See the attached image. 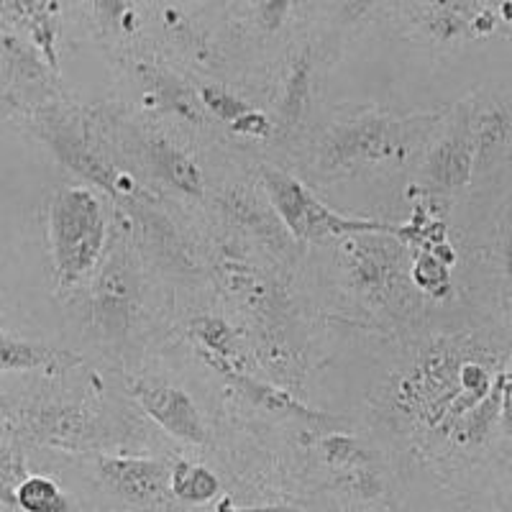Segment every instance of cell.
<instances>
[{
  "label": "cell",
  "mask_w": 512,
  "mask_h": 512,
  "mask_svg": "<svg viewBox=\"0 0 512 512\" xmlns=\"http://www.w3.org/2000/svg\"><path fill=\"white\" fill-rule=\"evenodd\" d=\"M49 244L62 287L80 285L105 249V210L90 187H59L49 203Z\"/></svg>",
  "instance_id": "6da1fadb"
},
{
  "label": "cell",
  "mask_w": 512,
  "mask_h": 512,
  "mask_svg": "<svg viewBox=\"0 0 512 512\" xmlns=\"http://www.w3.org/2000/svg\"><path fill=\"white\" fill-rule=\"evenodd\" d=\"M262 182L274 216L280 218L285 231L297 241L349 239L359 233H392L397 239L405 236V228L395 223L341 216L326 203H320L303 182L280 167H272V164L262 167Z\"/></svg>",
  "instance_id": "7a4b0ae2"
},
{
  "label": "cell",
  "mask_w": 512,
  "mask_h": 512,
  "mask_svg": "<svg viewBox=\"0 0 512 512\" xmlns=\"http://www.w3.org/2000/svg\"><path fill=\"white\" fill-rule=\"evenodd\" d=\"M425 118L359 116L326 128L318 144V164L323 172H354L359 167L384 162L405 152L410 139L420 134Z\"/></svg>",
  "instance_id": "3957f363"
},
{
  "label": "cell",
  "mask_w": 512,
  "mask_h": 512,
  "mask_svg": "<svg viewBox=\"0 0 512 512\" xmlns=\"http://www.w3.org/2000/svg\"><path fill=\"white\" fill-rule=\"evenodd\" d=\"M134 397L139 408L169 436L192 443V446L208 443V431H205L198 405L185 390L172 384H134Z\"/></svg>",
  "instance_id": "277c9868"
},
{
  "label": "cell",
  "mask_w": 512,
  "mask_h": 512,
  "mask_svg": "<svg viewBox=\"0 0 512 512\" xmlns=\"http://www.w3.org/2000/svg\"><path fill=\"white\" fill-rule=\"evenodd\" d=\"M100 479L113 495L141 507L167 500L169 469L162 461L131 459V456H103L98 461Z\"/></svg>",
  "instance_id": "5b68a950"
},
{
  "label": "cell",
  "mask_w": 512,
  "mask_h": 512,
  "mask_svg": "<svg viewBox=\"0 0 512 512\" xmlns=\"http://www.w3.org/2000/svg\"><path fill=\"white\" fill-rule=\"evenodd\" d=\"M425 172L443 190H461L474 175V128L472 113H459L448 131L428 154Z\"/></svg>",
  "instance_id": "8992f818"
},
{
  "label": "cell",
  "mask_w": 512,
  "mask_h": 512,
  "mask_svg": "<svg viewBox=\"0 0 512 512\" xmlns=\"http://www.w3.org/2000/svg\"><path fill=\"white\" fill-rule=\"evenodd\" d=\"M18 428L26 436L47 446L77 448L95 438V420L85 408L77 405H41L29 413L18 415Z\"/></svg>",
  "instance_id": "52a82bcc"
},
{
  "label": "cell",
  "mask_w": 512,
  "mask_h": 512,
  "mask_svg": "<svg viewBox=\"0 0 512 512\" xmlns=\"http://www.w3.org/2000/svg\"><path fill=\"white\" fill-rule=\"evenodd\" d=\"M44 139L49 141V146L54 149L59 162L67 164L72 172H77L80 177H88L90 182H95L98 187L108 190L111 195L118 190L121 177H118L116 169L105 162L93 146L77 134L75 128L64 126V123H49V126L44 128Z\"/></svg>",
  "instance_id": "ba28073f"
},
{
  "label": "cell",
  "mask_w": 512,
  "mask_h": 512,
  "mask_svg": "<svg viewBox=\"0 0 512 512\" xmlns=\"http://www.w3.org/2000/svg\"><path fill=\"white\" fill-rule=\"evenodd\" d=\"M392 233H359L351 236V274L354 282L367 292H379L397 274L400 246L390 239Z\"/></svg>",
  "instance_id": "9c48e42d"
},
{
  "label": "cell",
  "mask_w": 512,
  "mask_h": 512,
  "mask_svg": "<svg viewBox=\"0 0 512 512\" xmlns=\"http://www.w3.org/2000/svg\"><path fill=\"white\" fill-rule=\"evenodd\" d=\"M507 405H510V379H507V372H502L500 377L492 382V390H489L474 408L466 410V413L448 428V433H451L459 443H464V446L487 441L492 428L497 425V420H507Z\"/></svg>",
  "instance_id": "30bf717a"
},
{
  "label": "cell",
  "mask_w": 512,
  "mask_h": 512,
  "mask_svg": "<svg viewBox=\"0 0 512 512\" xmlns=\"http://www.w3.org/2000/svg\"><path fill=\"white\" fill-rule=\"evenodd\" d=\"M134 282L126 267L113 262L111 267L100 274V282L95 287V318L108 331H123L131 318L134 308Z\"/></svg>",
  "instance_id": "8fae6325"
},
{
  "label": "cell",
  "mask_w": 512,
  "mask_h": 512,
  "mask_svg": "<svg viewBox=\"0 0 512 512\" xmlns=\"http://www.w3.org/2000/svg\"><path fill=\"white\" fill-rule=\"evenodd\" d=\"M146 162L154 169V175L159 180L167 182L169 187L185 192L190 198H200L203 195V172L200 167L185 154L177 149L175 144H169L167 139H149L144 146Z\"/></svg>",
  "instance_id": "7c38bea8"
},
{
  "label": "cell",
  "mask_w": 512,
  "mask_h": 512,
  "mask_svg": "<svg viewBox=\"0 0 512 512\" xmlns=\"http://www.w3.org/2000/svg\"><path fill=\"white\" fill-rule=\"evenodd\" d=\"M75 356L67 351L36 344L29 338H16L0 333V372H31V369H64L75 364Z\"/></svg>",
  "instance_id": "4fadbf2b"
},
{
  "label": "cell",
  "mask_w": 512,
  "mask_h": 512,
  "mask_svg": "<svg viewBox=\"0 0 512 512\" xmlns=\"http://www.w3.org/2000/svg\"><path fill=\"white\" fill-rule=\"evenodd\" d=\"M474 128V167H487L489 159H502L510 146V111L507 105H492V111L472 116Z\"/></svg>",
  "instance_id": "5bb4252c"
},
{
  "label": "cell",
  "mask_w": 512,
  "mask_h": 512,
  "mask_svg": "<svg viewBox=\"0 0 512 512\" xmlns=\"http://www.w3.org/2000/svg\"><path fill=\"white\" fill-rule=\"evenodd\" d=\"M221 492V479L210 472L208 466L192 464V461H177L169 469V495L177 497L187 505H205L216 500Z\"/></svg>",
  "instance_id": "9a60e30c"
},
{
  "label": "cell",
  "mask_w": 512,
  "mask_h": 512,
  "mask_svg": "<svg viewBox=\"0 0 512 512\" xmlns=\"http://www.w3.org/2000/svg\"><path fill=\"white\" fill-rule=\"evenodd\" d=\"M218 369H221V372L226 374V377L231 379V382L236 384V387H239V390L244 392L251 402L262 405V408L274 410V413H282V415H295V418H308V420L320 418L318 413H313L310 408H305L303 402H297L295 397H290L287 392L274 390V387H269V384H264V382H256L254 377L236 372L233 367H218Z\"/></svg>",
  "instance_id": "2e32d148"
},
{
  "label": "cell",
  "mask_w": 512,
  "mask_h": 512,
  "mask_svg": "<svg viewBox=\"0 0 512 512\" xmlns=\"http://www.w3.org/2000/svg\"><path fill=\"white\" fill-rule=\"evenodd\" d=\"M13 505L21 512H70V500L54 479L26 474L13 489Z\"/></svg>",
  "instance_id": "e0dca14e"
},
{
  "label": "cell",
  "mask_w": 512,
  "mask_h": 512,
  "mask_svg": "<svg viewBox=\"0 0 512 512\" xmlns=\"http://www.w3.org/2000/svg\"><path fill=\"white\" fill-rule=\"evenodd\" d=\"M310 105V59L300 57L292 64L290 77H287L285 95L280 103V123L285 128L297 126L303 121Z\"/></svg>",
  "instance_id": "ac0fdd59"
},
{
  "label": "cell",
  "mask_w": 512,
  "mask_h": 512,
  "mask_svg": "<svg viewBox=\"0 0 512 512\" xmlns=\"http://www.w3.org/2000/svg\"><path fill=\"white\" fill-rule=\"evenodd\" d=\"M228 213L233 216V221H239L241 226L254 231L256 236H267V239H285L287 236L280 218H274L269 210H264L262 205L256 203L251 192H246V195H241V192L228 195Z\"/></svg>",
  "instance_id": "d6986e66"
},
{
  "label": "cell",
  "mask_w": 512,
  "mask_h": 512,
  "mask_svg": "<svg viewBox=\"0 0 512 512\" xmlns=\"http://www.w3.org/2000/svg\"><path fill=\"white\" fill-rule=\"evenodd\" d=\"M192 336L208 349L210 359H216V367H228L239 351V338L226 320L221 318H198L192 323Z\"/></svg>",
  "instance_id": "ffe728a7"
},
{
  "label": "cell",
  "mask_w": 512,
  "mask_h": 512,
  "mask_svg": "<svg viewBox=\"0 0 512 512\" xmlns=\"http://www.w3.org/2000/svg\"><path fill=\"white\" fill-rule=\"evenodd\" d=\"M146 77H149V82H152L157 100L164 105V108H167V111H172L175 116H180V118H187V121H192V123L203 121L198 103H195V98L190 95V90H187L180 80H175V77L169 75V72H149Z\"/></svg>",
  "instance_id": "44dd1931"
},
{
  "label": "cell",
  "mask_w": 512,
  "mask_h": 512,
  "mask_svg": "<svg viewBox=\"0 0 512 512\" xmlns=\"http://www.w3.org/2000/svg\"><path fill=\"white\" fill-rule=\"evenodd\" d=\"M410 277L423 292L433 297H443L451 287V274H448V262H443L436 251H423L410 267Z\"/></svg>",
  "instance_id": "7402d4cb"
},
{
  "label": "cell",
  "mask_w": 512,
  "mask_h": 512,
  "mask_svg": "<svg viewBox=\"0 0 512 512\" xmlns=\"http://www.w3.org/2000/svg\"><path fill=\"white\" fill-rule=\"evenodd\" d=\"M200 100H203V105L213 113V116L221 118V121L226 123L239 121L244 113L251 111V105L246 103L244 98L233 95L231 90L226 88H218V85H203V88H200Z\"/></svg>",
  "instance_id": "603a6c76"
},
{
  "label": "cell",
  "mask_w": 512,
  "mask_h": 512,
  "mask_svg": "<svg viewBox=\"0 0 512 512\" xmlns=\"http://www.w3.org/2000/svg\"><path fill=\"white\" fill-rule=\"evenodd\" d=\"M320 448H323L328 464L338 466V469H354V466L367 464V454L359 446V441L351 436H344V433L326 436L320 441Z\"/></svg>",
  "instance_id": "cb8c5ba5"
},
{
  "label": "cell",
  "mask_w": 512,
  "mask_h": 512,
  "mask_svg": "<svg viewBox=\"0 0 512 512\" xmlns=\"http://www.w3.org/2000/svg\"><path fill=\"white\" fill-rule=\"evenodd\" d=\"M26 477L24 456L0 443V502L13 505V489Z\"/></svg>",
  "instance_id": "d4e9b609"
},
{
  "label": "cell",
  "mask_w": 512,
  "mask_h": 512,
  "mask_svg": "<svg viewBox=\"0 0 512 512\" xmlns=\"http://www.w3.org/2000/svg\"><path fill=\"white\" fill-rule=\"evenodd\" d=\"M290 13V0H259V24L267 31H280Z\"/></svg>",
  "instance_id": "484cf974"
},
{
  "label": "cell",
  "mask_w": 512,
  "mask_h": 512,
  "mask_svg": "<svg viewBox=\"0 0 512 512\" xmlns=\"http://www.w3.org/2000/svg\"><path fill=\"white\" fill-rule=\"evenodd\" d=\"M231 128L236 131V134H246V136H254V139H262V136L269 134V121L264 113L251 108V111L244 113L239 121H233Z\"/></svg>",
  "instance_id": "4316f807"
},
{
  "label": "cell",
  "mask_w": 512,
  "mask_h": 512,
  "mask_svg": "<svg viewBox=\"0 0 512 512\" xmlns=\"http://www.w3.org/2000/svg\"><path fill=\"white\" fill-rule=\"evenodd\" d=\"M90 6L98 11L100 18L111 21V24L126 13V0H90Z\"/></svg>",
  "instance_id": "83f0119b"
},
{
  "label": "cell",
  "mask_w": 512,
  "mask_h": 512,
  "mask_svg": "<svg viewBox=\"0 0 512 512\" xmlns=\"http://www.w3.org/2000/svg\"><path fill=\"white\" fill-rule=\"evenodd\" d=\"M16 428H18V415L13 413V405L0 397V441H3L6 436H11Z\"/></svg>",
  "instance_id": "f1b7e54d"
},
{
  "label": "cell",
  "mask_w": 512,
  "mask_h": 512,
  "mask_svg": "<svg viewBox=\"0 0 512 512\" xmlns=\"http://www.w3.org/2000/svg\"><path fill=\"white\" fill-rule=\"evenodd\" d=\"M218 512H287L282 510V507H249V510H239V507H233L231 502H221V507H218Z\"/></svg>",
  "instance_id": "f546056e"
}]
</instances>
